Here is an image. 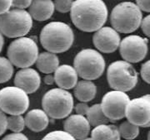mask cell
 Returning <instances> with one entry per match:
<instances>
[{
  "label": "cell",
  "instance_id": "6da1fadb",
  "mask_svg": "<svg viewBox=\"0 0 150 140\" xmlns=\"http://www.w3.org/2000/svg\"><path fill=\"white\" fill-rule=\"evenodd\" d=\"M107 5L103 0H75L70 11L74 25L85 32H97L106 23Z\"/></svg>",
  "mask_w": 150,
  "mask_h": 140
},
{
  "label": "cell",
  "instance_id": "7a4b0ae2",
  "mask_svg": "<svg viewBox=\"0 0 150 140\" xmlns=\"http://www.w3.org/2000/svg\"><path fill=\"white\" fill-rule=\"evenodd\" d=\"M40 43L47 52L63 53L71 48L74 42V33L69 24L63 22H51L40 32Z\"/></svg>",
  "mask_w": 150,
  "mask_h": 140
},
{
  "label": "cell",
  "instance_id": "3957f363",
  "mask_svg": "<svg viewBox=\"0 0 150 140\" xmlns=\"http://www.w3.org/2000/svg\"><path fill=\"white\" fill-rule=\"evenodd\" d=\"M143 20L142 11L136 3L122 2L112 8L110 22L117 32L132 33L141 26Z\"/></svg>",
  "mask_w": 150,
  "mask_h": 140
},
{
  "label": "cell",
  "instance_id": "277c9868",
  "mask_svg": "<svg viewBox=\"0 0 150 140\" xmlns=\"http://www.w3.org/2000/svg\"><path fill=\"white\" fill-rule=\"evenodd\" d=\"M33 27V17L25 9L13 8L0 15V32L9 38L25 37Z\"/></svg>",
  "mask_w": 150,
  "mask_h": 140
},
{
  "label": "cell",
  "instance_id": "5b68a950",
  "mask_svg": "<svg viewBox=\"0 0 150 140\" xmlns=\"http://www.w3.org/2000/svg\"><path fill=\"white\" fill-rule=\"evenodd\" d=\"M42 106L50 118L54 119L67 118L74 109V97L67 90L59 87L54 88L44 94Z\"/></svg>",
  "mask_w": 150,
  "mask_h": 140
},
{
  "label": "cell",
  "instance_id": "8992f818",
  "mask_svg": "<svg viewBox=\"0 0 150 140\" xmlns=\"http://www.w3.org/2000/svg\"><path fill=\"white\" fill-rule=\"evenodd\" d=\"M75 70L83 80L93 81L99 78L105 70V60L98 51L87 48L81 50L74 61Z\"/></svg>",
  "mask_w": 150,
  "mask_h": 140
},
{
  "label": "cell",
  "instance_id": "52a82bcc",
  "mask_svg": "<svg viewBox=\"0 0 150 140\" xmlns=\"http://www.w3.org/2000/svg\"><path fill=\"white\" fill-rule=\"evenodd\" d=\"M107 79L112 90L127 92L136 86L139 75L132 64L123 60L113 61L108 65Z\"/></svg>",
  "mask_w": 150,
  "mask_h": 140
},
{
  "label": "cell",
  "instance_id": "ba28073f",
  "mask_svg": "<svg viewBox=\"0 0 150 140\" xmlns=\"http://www.w3.org/2000/svg\"><path fill=\"white\" fill-rule=\"evenodd\" d=\"M8 58L12 64L19 68H28L36 63L38 57V47L32 38H16L9 44Z\"/></svg>",
  "mask_w": 150,
  "mask_h": 140
},
{
  "label": "cell",
  "instance_id": "9c48e42d",
  "mask_svg": "<svg viewBox=\"0 0 150 140\" xmlns=\"http://www.w3.org/2000/svg\"><path fill=\"white\" fill-rule=\"evenodd\" d=\"M28 94L17 86H7L0 90V109L10 115L24 114L29 107Z\"/></svg>",
  "mask_w": 150,
  "mask_h": 140
},
{
  "label": "cell",
  "instance_id": "30bf717a",
  "mask_svg": "<svg viewBox=\"0 0 150 140\" xmlns=\"http://www.w3.org/2000/svg\"><path fill=\"white\" fill-rule=\"evenodd\" d=\"M129 101L130 99L126 92L112 90L103 96L101 106L107 118L114 122L125 117L126 108Z\"/></svg>",
  "mask_w": 150,
  "mask_h": 140
},
{
  "label": "cell",
  "instance_id": "8fae6325",
  "mask_svg": "<svg viewBox=\"0 0 150 140\" xmlns=\"http://www.w3.org/2000/svg\"><path fill=\"white\" fill-rule=\"evenodd\" d=\"M149 51L148 39L139 35H129L121 41L120 55L129 63H138L144 59Z\"/></svg>",
  "mask_w": 150,
  "mask_h": 140
},
{
  "label": "cell",
  "instance_id": "7c38bea8",
  "mask_svg": "<svg viewBox=\"0 0 150 140\" xmlns=\"http://www.w3.org/2000/svg\"><path fill=\"white\" fill-rule=\"evenodd\" d=\"M125 117L139 127H150V95L130 100L126 108Z\"/></svg>",
  "mask_w": 150,
  "mask_h": 140
},
{
  "label": "cell",
  "instance_id": "4fadbf2b",
  "mask_svg": "<svg viewBox=\"0 0 150 140\" xmlns=\"http://www.w3.org/2000/svg\"><path fill=\"white\" fill-rule=\"evenodd\" d=\"M93 42L98 51L103 53H112L119 47L121 38L119 32L113 27L103 26L94 32Z\"/></svg>",
  "mask_w": 150,
  "mask_h": 140
},
{
  "label": "cell",
  "instance_id": "5bb4252c",
  "mask_svg": "<svg viewBox=\"0 0 150 140\" xmlns=\"http://www.w3.org/2000/svg\"><path fill=\"white\" fill-rule=\"evenodd\" d=\"M14 85L28 94L35 93L41 85V77L38 71L31 67L19 70L14 77Z\"/></svg>",
  "mask_w": 150,
  "mask_h": 140
},
{
  "label": "cell",
  "instance_id": "9a60e30c",
  "mask_svg": "<svg viewBox=\"0 0 150 140\" xmlns=\"http://www.w3.org/2000/svg\"><path fill=\"white\" fill-rule=\"evenodd\" d=\"M91 125L87 117L80 114H72L65 119L64 129L76 140H83L90 133Z\"/></svg>",
  "mask_w": 150,
  "mask_h": 140
},
{
  "label": "cell",
  "instance_id": "2e32d148",
  "mask_svg": "<svg viewBox=\"0 0 150 140\" xmlns=\"http://www.w3.org/2000/svg\"><path fill=\"white\" fill-rule=\"evenodd\" d=\"M79 75L74 66L64 64L59 65V68L54 72L55 83L59 88L64 90H70L74 88L78 81Z\"/></svg>",
  "mask_w": 150,
  "mask_h": 140
},
{
  "label": "cell",
  "instance_id": "e0dca14e",
  "mask_svg": "<svg viewBox=\"0 0 150 140\" xmlns=\"http://www.w3.org/2000/svg\"><path fill=\"white\" fill-rule=\"evenodd\" d=\"M55 7L52 0H33L28 13L33 19L38 22L48 20L54 14Z\"/></svg>",
  "mask_w": 150,
  "mask_h": 140
},
{
  "label": "cell",
  "instance_id": "ac0fdd59",
  "mask_svg": "<svg viewBox=\"0 0 150 140\" xmlns=\"http://www.w3.org/2000/svg\"><path fill=\"white\" fill-rule=\"evenodd\" d=\"M25 124L33 132L39 133L47 129L49 124V116L40 109H33L25 115Z\"/></svg>",
  "mask_w": 150,
  "mask_h": 140
},
{
  "label": "cell",
  "instance_id": "d6986e66",
  "mask_svg": "<svg viewBox=\"0 0 150 140\" xmlns=\"http://www.w3.org/2000/svg\"><path fill=\"white\" fill-rule=\"evenodd\" d=\"M36 65L39 71L44 74L54 73L59 66V59L55 53L43 52L38 55Z\"/></svg>",
  "mask_w": 150,
  "mask_h": 140
},
{
  "label": "cell",
  "instance_id": "ffe728a7",
  "mask_svg": "<svg viewBox=\"0 0 150 140\" xmlns=\"http://www.w3.org/2000/svg\"><path fill=\"white\" fill-rule=\"evenodd\" d=\"M121 138L118 127L114 124H101L91 132L92 140H121Z\"/></svg>",
  "mask_w": 150,
  "mask_h": 140
},
{
  "label": "cell",
  "instance_id": "44dd1931",
  "mask_svg": "<svg viewBox=\"0 0 150 140\" xmlns=\"http://www.w3.org/2000/svg\"><path fill=\"white\" fill-rule=\"evenodd\" d=\"M74 93V96L81 102H89L96 96L97 86L92 81L83 80L77 83Z\"/></svg>",
  "mask_w": 150,
  "mask_h": 140
},
{
  "label": "cell",
  "instance_id": "7402d4cb",
  "mask_svg": "<svg viewBox=\"0 0 150 140\" xmlns=\"http://www.w3.org/2000/svg\"><path fill=\"white\" fill-rule=\"evenodd\" d=\"M86 117L90 125L93 127H96L101 124H108L109 122H111L103 113L101 104H95L89 107Z\"/></svg>",
  "mask_w": 150,
  "mask_h": 140
},
{
  "label": "cell",
  "instance_id": "603a6c76",
  "mask_svg": "<svg viewBox=\"0 0 150 140\" xmlns=\"http://www.w3.org/2000/svg\"><path fill=\"white\" fill-rule=\"evenodd\" d=\"M121 137L125 140H134L139 135V127L129 120L123 122L118 127Z\"/></svg>",
  "mask_w": 150,
  "mask_h": 140
},
{
  "label": "cell",
  "instance_id": "cb8c5ba5",
  "mask_svg": "<svg viewBox=\"0 0 150 140\" xmlns=\"http://www.w3.org/2000/svg\"><path fill=\"white\" fill-rule=\"evenodd\" d=\"M13 65L8 58L0 56V84L10 80L13 75Z\"/></svg>",
  "mask_w": 150,
  "mask_h": 140
},
{
  "label": "cell",
  "instance_id": "d4e9b609",
  "mask_svg": "<svg viewBox=\"0 0 150 140\" xmlns=\"http://www.w3.org/2000/svg\"><path fill=\"white\" fill-rule=\"evenodd\" d=\"M25 118L20 115H10L8 117V129L13 133H21L24 129Z\"/></svg>",
  "mask_w": 150,
  "mask_h": 140
},
{
  "label": "cell",
  "instance_id": "484cf974",
  "mask_svg": "<svg viewBox=\"0 0 150 140\" xmlns=\"http://www.w3.org/2000/svg\"><path fill=\"white\" fill-rule=\"evenodd\" d=\"M42 140H76L69 133L64 130H54L48 133Z\"/></svg>",
  "mask_w": 150,
  "mask_h": 140
},
{
  "label": "cell",
  "instance_id": "4316f807",
  "mask_svg": "<svg viewBox=\"0 0 150 140\" xmlns=\"http://www.w3.org/2000/svg\"><path fill=\"white\" fill-rule=\"evenodd\" d=\"M74 2V0H54L55 10L61 13H67L71 11Z\"/></svg>",
  "mask_w": 150,
  "mask_h": 140
},
{
  "label": "cell",
  "instance_id": "83f0119b",
  "mask_svg": "<svg viewBox=\"0 0 150 140\" xmlns=\"http://www.w3.org/2000/svg\"><path fill=\"white\" fill-rule=\"evenodd\" d=\"M140 74L141 77L144 81L150 84V60L147 61L145 63L142 65L141 70H140Z\"/></svg>",
  "mask_w": 150,
  "mask_h": 140
},
{
  "label": "cell",
  "instance_id": "f1b7e54d",
  "mask_svg": "<svg viewBox=\"0 0 150 140\" xmlns=\"http://www.w3.org/2000/svg\"><path fill=\"white\" fill-rule=\"evenodd\" d=\"M33 0H13V7L18 9H25L32 4Z\"/></svg>",
  "mask_w": 150,
  "mask_h": 140
},
{
  "label": "cell",
  "instance_id": "f546056e",
  "mask_svg": "<svg viewBox=\"0 0 150 140\" xmlns=\"http://www.w3.org/2000/svg\"><path fill=\"white\" fill-rule=\"evenodd\" d=\"M8 129V117L6 114L0 109V136L4 134Z\"/></svg>",
  "mask_w": 150,
  "mask_h": 140
},
{
  "label": "cell",
  "instance_id": "4dcf8cb0",
  "mask_svg": "<svg viewBox=\"0 0 150 140\" xmlns=\"http://www.w3.org/2000/svg\"><path fill=\"white\" fill-rule=\"evenodd\" d=\"M140 27L145 35L148 38H150V14L143 18Z\"/></svg>",
  "mask_w": 150,
  "mask_h": 140
},
{
  "label": "cell",
  "instance_id": "1f68e13d",
  "mask_svg": "<svg viewBox=\"0 0 150 140\" xmlns=\"http://www.w3.org/2000/svg\"><path fill=\"white\" fill-rule=\"evenodd\" d=\"M75 111L77 114H80V115H84L85 116L88 109H89V106L88 105L87 103L84 102H80L78 103L76 105H75Z\"/></svg>",
  "mask_w": 150,
  "mask_h": 140
},
{
  "label": "cell",
  "instance_id": "d6a6232c",
  "mask_svg": "<svg viewBox=\"0 0 150 140\" xmlns=\"http://www.w3.org/2000/svg\"><path fill=\"white\" fill-rule=\"evenodd\" d=\"M2 140H28V137L22 133H12L6 135Z\"/></svg>",
  "mask_w": 150,
  "mask_h": 140
},
{
  "label": "cell",
  "instance_id": "836d02e7",
  "mask_svg": "<svg viewBox=\"0 0 150 140\" xmlns=\"http://www.w3.org/2000/svg\"><path fill=\"white\" fill-rule=\"evenodd\" d=\"M13 7V0H0V15L10 10Z\"/></svg>",
  "mask_w": 150,
  "mask_h": 140
},
{
  "label": "cell",
  "instance_id": "e575fe53",
  "mask_svg": "<svg viewBox=\"0 0 150 140\" xmlns=\"http://www.w3.org/2000/svg\"><path fill=\"white\" fill-rule=\"evenodd\" d=\"M136 4L141 11L150 13V0H136Z\"/></svg>",
  "mask_w": 150,
  "mask_h": 140
},
{
  "label": "cell",
  "instance_id": "d590c367",
  "mask_svg": "<svg viewBox=\"0 0 150 140\" xmlns=\"http://www.w3.org/2000/svg\"><path fill=\"white\" fill-rule=\"evenodd\" d=\"M43 81L46 85L48 86H52L55 82V79H54V75H53L52 74H47L46 76L44 77L43 79Z\"/></svg>",
  "mask_w": 150,
  "mask_h": 140
},
{
  "label": "cell",
  "instance_id": "8d00e7d4",
  "mask_svg": "<svg viewBox=\"0 0 150 140\" xmlns=\"http://www.w3.org/2000/svg\"><path fill=\"white\" fill-rule=\"evenodd\" d=\"M4 35L0 32V53L3 50L4 47Z\"/></svg>",
  "mask_w": 150,
  "mask_h": 140
},
{
  "label": "cell",
  "instance_id": "74e56055",
  "mask_svg": "<svg viewBox=\"0 0 150 140\" xmlns=\"http://www.w3.org/2000/svg\"><path fill=\"white\" fill-rule=\"evenodd\" d=\"M147 140H150V130H149V134H148V138H147Z\"/></svg>",
  "mask_w": 150,
  "mask_h": 140
},
{
  "label": "cell",
  "instance_id": "f35d334b",
  "mask_svg": "<svg viewBox=\"0 0 150 140\" xmlns=\"http://www.w3.org/2000/svg\"><path fill=\"white\" fill-rule=\"evenodd\" d=\"M83 140H92V139H91V138H87V139H83Z\"/></svg>",
  "mask_w": 150,
  "mask_h": 140
}]
</instances>
